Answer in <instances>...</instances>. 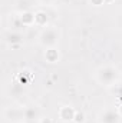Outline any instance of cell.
I'll use <instances>...</instances> for the list:
<instances>
[{
  "mask_svg": "<svg viewBox=\"0 0 122 123\" xmlns=\"http://www.w3.org/2000/svg\"><path fill=\"white\" fill-rule=\"evenodd\" d=\"M59 42V31L56 27H46L39 34V43L46 49H53Z\"/></svg>",
  "mask_w": 122,
  "mask_h": 123,
  "instance_id": "cell-2",
  "label": "cell"
},
{
  "mask_svg": "<svg viewBox=\"0 0 122 123\" xmlns=\"http://www.w3.org/2000/svg\"><path fill=\"white\" fill-rule=\"evenodd\" d=\"M42 3H45V4H50V3H53L55 0H40Z\"/></svg>",
  "mask_w": 122,
  "mask_h": 123,
  "instance_id": "cell-15",
  "label": "cell"
},
{
  "mask_svg": "<svg viewBox=\"0 0 122 123\" xmlns=\"http://www.w3.org/2000/svg\"><path fill=\"white\" fill-rule=\"evenodd\" d=\"M46 23H47V14H46V12H43V10L36 12L34 13V25H37V26H46Z\"/></svg>",
  "mask_w": 122,
  "mask_h": 123,
  "instance_id": "cell-8",
  "label": "cell"
},
{
  "mask_svg": "<svg viewBox=\"0 0 122 123\" xmlns=\"http://www.w3.org/2000/svg\"><path fill=\"white\" fill-rule=\"evenodd\" d=\"M6 116H7V119H9L10 122H14V123L22 122V119L25 120L23 110H16V109H13V110H7V112H6Z\"/></svg>",
  "mask_w": 122,
  "mask_h": 123,
  "instance_id": "cell-5",
  "label": "cell"
},
{
  "mask_svg": "<svg viewBox=\"0 0 122 123\" xmlns=\"http://www.w3.org/2000/svg\"><path fill=\"white\" fill-rule=\"evenodd\" d=\"M20 34L19 33H10L9 36H7V42L9 43H12V44H14V43H19L20 42Z\"/></svg>",
  "mask_w": 122,
  "mask_h": 123,
  "instance_id": "cell-11",
  "label": "cell"
},
{
  "mask_svg": "<svg viewBox=\"0 0 122 123\" xmlns=\"http://www.w3.org/2000/svg\"><path fill=\"white\" fill-rule=\"evenodd\" d=\"M19 19H20V23H22L23 26H32V25H34V13L23 12V14H22Z\"/></svg>",
  "mask_w": 122,
  "mask_h": 123,
  "instance_id": "cell-7",
  "label": "cell"
},
{
  "mask_svg": "<svg viewBox=\"0 0 122 123\" xmlns=\"http://www.w3.org/2000/svg\"><path fill=\"white\" fill-rule=\"evenodd\" d=\"M25 92V89H23V83H20V82H14L13 85H12V87H10V94L12 96H20L22 93Z\"/></svg>",
  "mask_w": 122,
  "mask_h": 123,
  "instance_id": "cell-10",
  "label": "cell"
},
{
  "mask_svg": "<svg viewBox=\"0 0 122 123\" xmlns=\"http://www.w3.org/2000/svg\"><path fill=\"white\" fill-rule=\"evenodd\" d=\"M118 113L121 115V117H122V105H121V106H119V107H118Z\"/></svg>",
  "mask_w": 122,
  "mask_h": 123,
  "instance_id": "cell-16",
  "label": "cell"
},
{
  "mask_svg": "<svg viewBox=\"0 0 122 123\" xmlns=\"http://www.w3.org/2000/svg\"><path fill=\"white\" fill-rule=\"evenodd\" d=\"M23 115H25L26 122H34L36 119H39V110L36 107H33V106L23 109Z\"/></svg>",
  "mask_w": 122,
  "mask_h": 123,
  "instance_id": "cell-6",
  "label": "cell"
},
{
  "mask_svg": "<svg viewBox=\"0 0 122 123\" xmlns=\"http://www.w3.org/2000/svg\"><path fill=\"white\" fill-rule=\"evenodd\" d=\"M91 3L93 6H101V4H103V0H91Z\"/></svg>",
  "mask_w": 122,
  "mask_h": 123,
  "instance_id": "cell-14",
  "label": "cell"
},
{
  "mask_svg": "<svg viewBox=\"0 0 122 123\" xmlns=\"http://www.w3.org/2000/svg\"><path fill=\"white\" fill-rule=\"evenodd\" d=\"M75 113H76V110H73V107L63 106V107H61V110H59V117H61L63 122H72L75 119Z\"/></svg>",
  "mask_w": 122,
  "mask_h": 123,
  "instance_id": "cell-4",
  "label": "cell"
},
{
  "mask_svg": "<svg viewBox=\"0 0 122 123\" xmlns=\"http://www.w3.org/2000/svg\"><path fill=\"white\" fill-rule=\"evenodd\" d=\"M114 0H103V3H112Z\"/></svg>",
  "mask_w": 122,
  "mask_h": 123,
  "instance_id": "cell-17",
  "label": "cell"
},
{
  "mask_svg": "<svg viewBox=\"0 0 122 123\" xmlns=\"http://www.w3.org/2000/svg\"><path fill=\"white\" fill-rule=\"evenodd\" d=\"M45 57H46V60H47V62L55 63V62L59 60V53H58V50H56L55 47H53V49H46Z\"/></svg>",
  "mask_w": 122,
  "mask_h": 123,
  "instance_id": "cell-9",
  "label": "cell"
},
{
  "mask_svg": "<svg viewBox=\"0 0 122 123\" xmlns=\"http://www.w3.org/2000/svg\"><path fill=\"white\" fill-rule=\"evenodd\" d=\"M76 123H82L85 120V116H83V113H79V112H76L75 113V119H73Z\"/></svg>",
  "mask_w": 122,
  "mask_h": 123,
  "instance_id": "cell-12",
  "label": "cell"
},
{
  "mask_svg": "<svg viewBox=\"0 0 122 123\" xmlns=\"http://www.w3.org/2000/svg\"><path fill=\"white\" fill-rule=\"evenodd\" d=\"M119 119H121V115L118 113V109H114V107L103 109L98 116L99 123H119Z\"/></svg>",
  "mask_w": 122,
  "mask_h": 123,
  "instance_id": "cell-3",
  "label": "cell"
},
{
  "mask_svg": "<svg viewBox=\"0 0 122 123\" xmlns=\"http://www.w3.org/2000/svg\"><path fill=\"white\" fill-rule=\"evenodd\" d=\"M96 80L102 86H114L119 80V72L116 67L111 64H105L98 69L96 72Z\"/></svg>",
  "mask_w": 122,
  "mask_h": 123,
  "instance_id": "cell-1",
  "label": "cell"
},
{
  "mask_svg": "<svg viewBox=\"0 0 122 123\" xmlns=\"http://www.w3.org/2000/svg\"><path fill=\"white\" fill-rule=\"evenodd\" d=\"M39 123H53V120L50 117H40L39 119Z\"/></svg>",
  "mask_w": 122,
  "mask_h": 123,
  "instance_id": "cell-13",
  "label": "cell"
}]
</instances>
